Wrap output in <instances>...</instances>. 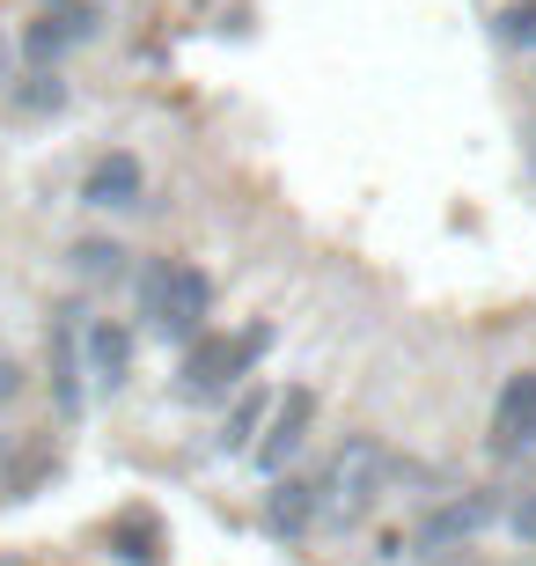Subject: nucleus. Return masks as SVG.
Listing matches in <instances>:
<instances>
[{"instance_id": "6", "label": "nucleus", "mask_w": 536, "mask_h": 566, "mask_svg": "<svg viewBox=\"0 0 536 566\" xmlns=\"http://www.w3.org/2000/svg\"><path fill=\"white\" fill-rule=\"evenodd\" d=\"M493 515H500V501H493V493H449L441 507H427V515H419L412 545H419V552H449V545H471V537H477L485 523H493Z\"/></svg>"}, {"instance_id": "9", "label": "nucleus", "mask_w": 536, "mask_h": 566, "mask_svg": "<svg viewBox=\"0 0 536 566\" xmlns=\"http://www.w3.org/2000/svg\"><path fill=\"white\" fill-rule=\"evenodd\" d=\"M493 449H500V457H536V368L507 376V390H500V405H493Z\"/></svg>"}, {"instance_id": "20", "label": "nucleus", "mask_w": 536, "mask_h": 566, "mask_svg": "<svg viewBox=\"0 0 536 566\" xmlns=\"http://www.w3.org/2000/svg\"><path fill=\"white\" fill-rule=\"evenodd\" d=\"M529 169H536V126H529Z\"/></svg>"}, {"instance_id": "7", "label": "nucleus", "mask_w": 536, "mask_h": 566, "mask_svg": "<svg viewBox=\"0 0 536 566\" xmlns=\"http://www.w3.org/2000/svg\"><path fill=\"white\" fill-rule=\"evenodd\" d=\"M140 199H147V169H140V155H133V147H111V155H96V163H88L82 207H96V213H133Z\"/></svg>"}, {"instance_id": "10", "label": "nucleus", "mask_w": 536, "mask_h": 566, "mask_svg": "<svg viewBox=\"0 0 536 566\" xmlns=\"http://www.w3.org/2000/svg\"><path fill=\"white\" fill-rule=\"evenodd\" d=\"M88 382L111 390V398L133 382V332L118 316H88Z\"/></svg>"}, {"instance_id": "19", "label": "nucleus", "mask_w": 536, "mask_h": 566, "mask_svg": "<svg viewBox=\"0 0 536 566\" xmlns=\"http://www.w3.org/2000/svg\"><path fill=\"white\" fill-rule=\"evenodd\" d=\"M8 60H15V52H8V38H0V82H15V74H8Z\"/></svg>"}, {"instance_id": "2", "label": "nucleus", "mask_w": 536, "mask_h": 566, "mask_svg": "<svg viewBox=\"0 0 536 566\" xmlns=\"http://www.w3.org/2000/svg\"><path fill=\"white\" fill-rule=\"evenodd\" d=\"M272 346V324H243L235 338H191L185 346V376H177V398L185 405H213V398H235L250 382V368L265 360Z\"/></svg>"}, {"instance_id": "8", "label": "nucleus", "mask_w": 536, "mask_h": 566, "mask_svg": "<svg viewBox=\"0 0 536 566\" xmlns=\"http://www.w3.org/2000/svg\"><path fill=\"white\" fill-rule=\"evenodd\" d=\"M316 523H324V471L272 479V501H265V530L272 537H309Z\"/></svg>"}, {"instance_id": "17", "label": "nucleus", "mask_w": 536, "mask_h": 566, "mask_svg": "<svg viewBox=\"0 0 536 566\" xmlns=\"http://www.w3.org/2000/svg\"><path fill=\"white\" fill-rule=\"evenodd\" d=\"M15 390H22V368H15V360H0V412L15 405Z\"/></svg>"}, {"instance_id": "16", "label": "nucleus", "mask_w": 536, "mask_h": 566, "mask_svg": "<svg viewBox=\"0 0 536 566\" xmlns=\"http://www.w3.org/2000/svg\"><path fill=\"white\" fill-rule=\"evenodd\" d=\"M44 8H52V15L66 22V30H74V38H96V30H104V8H96V0H44Z\"/></svg>"}, {"instance_id": "1", "label": "nucleus", "mask_w": 536, "mask_h": 566, "mask_svg": "<svg viewBox=\"0 0 536 566\" xmlns=\"http://www.w3.org/2000/svg\"><path fill=\"white\" fill-rule=\"evenodd\" d=\"M140 316L162 338H177V346L207 338V316H213L207 265H191V258H155V265L140 273Z\"/></svg>"}, {"instance_id": "14", "label": "nucleus", "mask_w": 536, "mask_h": 566, "mask_svg": "<svg viewBox=\"0 0 536 566\" xmlns=\"http://www.w3.org/2000/svg\"><path fill=\"white\" fill-rule=\"evenodd\" d=\"M8 104L30 111V118H44V111H66V82H60V66H30V74H15V82H8Z\"/></svg>"}, {"instance_id": "5", "label": "nucleus", "mask_w": 536, "mask_h": 566, "mask_svg": "<svg viewBox=\"0 0 536 566\" xmlns=\"http://www.w3.org/2000/svg\"><path fill=\"white\" fill-rule=\"evenodd\" d=\"M309 420H316V390L309 382H294L287 398L272 405V420H265V441L250 449V463L265 471V479H280L294 457H302V441H309Z\"/></svg>"}, {"instance_id": "12", "label": "nucleus", "mask_w": 536, "mask_h": 566, "mask_svg": "<svg viewBox=\"0 0 536 566\" xmlns=\"http://www.w3.org/2000/svg\"><path fill=\"white\" fill-rule=\"evenodd\" d=\"M265 420H272V398H265V390H235V405H228V420H221V434H213V449H221V457L258 449V441H265Z\"/></svg>"}, {"instance_id": "11", "label": "nucleus", "mask_w": 536, "mask_h": 566, "mask_svg": "<svg viewBox=\"0 0 536 566\" xmlns=\"http://www.w3.org/2000/svg\"><path fill=\"white\" fill-rule=\"evenodd\" d=\"M66 265H74V280H88V287H118V280L133 273V251H125L118 235H82V243L66 251Z\"/></svg>"}, {"instance_id": "3", "label": "nucleus", "mask_w": 536, "mask_h": 566, "mask_svg": "<svg viewBox=\"0 0 536 566\" xmlns=\"http://www.w3.org/2000/svg\"><path fill=\"white\" fill-rule=\"evenodd\" d=\"M397 479V463H390V449L375 434H353L338 457L324 463V523L330 530H353V523H368L375 515V501H382V485Z\"/></svg>"}, {"instance_id": "4", "label": "nucleus", "mask_w": 536, "mask_h": 566, "mask_svg": "<svg viewBox=\"0 0 536 566\" xmlns=\"http://www.w3.org/2000/svg\"><path fill=\"white\" fill-rule=\"evenodd\" d=\"M44 368H52V405H60V420H82V376H88V316L66 302L52 310V332H44Z\"/></svg>"}, {"instance_id": "18", "label": "nucleus", "mask_w": 536, "mask_h": 566, "mask_svg": "<svg viewBox=\"0 0 536 566\" xmlns=\"http://www.w3.org/2000/svg\"><path fill=\"white\" fill-rule=\"evenodd\" d=\"M515 537H529V545H536V493H522V507H515Z\"/></svg>"}, {"instance_id": "13", "label": "nucleus", "mask_w": 536, "mask_h": 566, "mask_svg": "<svg viewBox=\"0 0 536 566\" xmlns=\"http://www.w3.org/2000/svg\"><path fill=\"white\" fill-rule=\"evenodd\" d=\"M74 44H82V38H74V30H66L52 8H38V15L22 22V60H30V66H60Z\"/></svg>"}, {"instance_id": "15", "label": "nucleus", "mask_w": 536, "mask_h": 566, "mask_svg": "<svg viewBox=\"0 0 536 566\" xmlns=\"http://www.w3.org/2000/svg\"><path fill=\"white\" fill-rule=\"evenodd\" d=\"M493 38L507 44V52H536V0H507L493 15Z\"/></svg>"}]
</instances>
